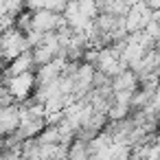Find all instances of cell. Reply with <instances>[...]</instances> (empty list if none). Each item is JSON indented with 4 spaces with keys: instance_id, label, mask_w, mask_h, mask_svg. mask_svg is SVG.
Wrapping results in <instances>:
<instances>
[{
    "instance_id": "cell-2",
    "label": "cell",
    "mask_w": 160,
    "mask_h": 160,
    "mask_svg": "<svg viewBox=\"0 0 160 160\" xmlns=\"http://www.w3.org/2000/svg\"><path fill=\"white\" fill-rule=\"evenodd\" d=\"M33 66H35V62H33V53H31V51H22L18 57H13V59L9 62V66H7V70H5L2 77H11V75H20V72H29Z\"/></svg>"
},
{
    "instance_id": "cell-3",
    "label": "cell",
    "mask_w": 160,
    "mask_h": 160,
    "mask_svg": "<svg viewBox=\"0 0 160 160\" xmlns=\"http://www.w3.org/2000/svg\"><path fill=\"white\" fill-rule=\"evenodd\" d=\"M2 151H5V136L0 134V153H2Z\"/></svg>"
},
{
    "instance_id": "cell-1",
    "label": "cell",
    "mask_w": 160,
    "mask_h": 160,
    "mask_svg": "<svg viewBox=\"0 0 160 160\" xmlns=\"http://www.w3.org/2000/svg\"><path fill=\"white\" fill-rule=\"evenodd\" d=\"M5 88L16 101H24L38 88V79H35V75L31 70L20 72V75H11V77H5Z\"/></svg>"
}]
</instances>
